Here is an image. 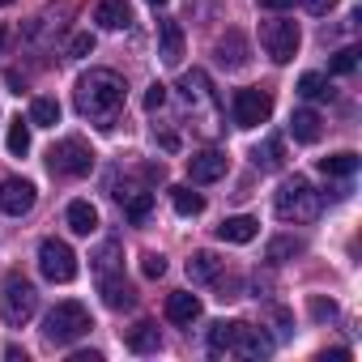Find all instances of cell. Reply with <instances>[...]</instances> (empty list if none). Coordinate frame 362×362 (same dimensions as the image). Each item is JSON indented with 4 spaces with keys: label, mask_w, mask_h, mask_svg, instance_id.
<instances>
[{
    "label": "cell",
    "mask_w": 362,
    "mask_h": 362,
    "mask_svg": "<svg viewBox=\"0 0 362 362\" xmlns=\"http://www.w3.org/2000/svg\"><path fill=\"white\" fill-rule=\"evenodd\" d=\"M124 94H128V86H124L119 73H111V69H90V73L77 81V111H81L90 124H98L103 132H111L115 119H119V111H124Z\"/></svg>",
    "instance_id": "1"
},
{
    "label": "cell",
    "mask_w": 362,
    "mask_h": 362,
    "mask_svg": "<svg viewBox=\"0 0 362 362\" xmlns=\"http://www.w3.org/2000/svg\"><path fill=\"white\" fill-rule=\"evenodd\" d=\"M273 209H277V218H281V222H315V218H320V209H324V197L307 184L303 175H294V179H286V184L277 188Z\"/></svg>",
    "instance_id": "2"
},
{
    "label": "cell",
    "mask_w": 362,
    "mask_h": 362,
    "mask_svg": "<svg viewBox=\"0 0 362 362\" xmlns=\"http://www.w3.org/2000/svg\"><path fill=\"white\" fill-rule=\"evenodd\" d=\"M35 311H39V290H35L30 277H22V273H5V277H0V315H5L9 328L30 324Z\"/></svg>",
    "instance_id": "3"
},
{
    "label": "cell",
    "mask_w": 362,
    "mask_h": 362,
    "mask_svg": "<svg viewBox=\"0 0 362 362\" xmlns=\"http://www.w3.org/2000/svg\"><path fill=\"white\" fill-rule=\"evenodd\" d=\"M90 328H94L90 311L69 298V303H56V307L47 311V320H43V341H47V345H73V341L86 337Z\"/></svg>",
    "instance_id": "4"
},
{
    "label": "cell",
    "mask_w": 362,
    "mask_h": 362,
    "mask_svg": "<svg viewBox=\"0 0 362 362\" xmlns=\"http://www.w3.org/2000/svg\"><path fill=\"white\" fill-rule=\"evenodd\" d=\"M47 166H52V175L81 179V175H90V170H94V153H90V145H86L81 136H64L60 145H52Z\"/></svg>",
    "instance_id": "5"
},
{
    "label": "cell",
    "mask_w": 362,
    "mask_h": 362,
    "mask_svg": "<svg viewBox=\"0 0 362 362\" xmlns=\"http://www.w3.org/2000/svg\"><path fill=\"white\" fill-rule=\"evenodd\" d=\"M39 273L56 286H69L77 277V256L64 239H43L39 243Z\"/></svg>",
    "instance_id": "6"
},
{
    "label": "cell",
    "mask_w": 362,
    "mask_h": 362,
    "mask_svg": "<svg viewBox=\"0 0 362 362\" xmlns=\"http://www.w3.org/2000/svg\"><path fill=\"white\" fill-rule=\"evenodd\" d=\"M269 115H273V94H269V90H256V86L235 90V98H230V119H235V128H256V124H264Z\"/></svg>",
    "instance_id": "7"
},
{
    "label": "cell",
    "mask_w": 362,
    "mask_h": 362,
    "mask_svg": "<svg viewBox=\"0 0 362 362\" xmlns=\"http://www.w3.org/2000/svg\"><path fill=\"white\" fill-rule=\"evenodd\" d=\"M260 43H264V52H269L277 64H290V60L298 56V43H303V35H298V22H286V18H277V22H264V30H260Z\"/></svg>",
    "instance_id": "8"
},
{
    "label": "cell",
    "mask_w": 362,
    "mask_h": 362,
    "mask_svg": "<svg viewBox=\"0 0 362 362\" xmlns=\"http://www.w3.org/2000/svg\"><path fill=\"white\" fill-rule=\"evenodd\" d=\"M30 209H35V184L30 179H5V184H0V214L22 218Z\"/></svg>",
    "instance_id": "9"
},
{
    "label": "cell",
    "mask_w": 362,
    "mask_h": 362,
    "mask_svg": "<svg viewBox=\"0 0 362 362\" xmlns=\"http://www.w3.org/2000/svg\"><path fill=\"white\" fill-rule=\"evenodd\" d=\"M98 294H103V303H107L111 311H128V307L136 303L132 286L124 281V269H107V273H98Z\"/></svg>",
    "instance_id": "10"
},
{
    "label": "cell",
    "mask_w": 362,
    "mask_h": 362,
    "mask_svg": "<svg viewBox=\"0 0 362 362\" xmlns=\"http://www.w3.org/2000/svg\"><path fill=\"white\" fill-rule=\"evenodd\" d=\"M188 175H192V184H218V179L226 175V153L218 149H201L188 158Z\"/></svg>",
    "instance_id": "11"
},
{
    "label": "cell",
    "mask_w": 362,
    "mask_h": 362,
    "mask_svg": "<svg viewBox=\"0 0 362 362\" xmlns=\"http://www.w3.org/2000/svg\"><path fill=\"white\" fill-rule=\"evenodd\" d=\"M230 354H243V358H269V354H273V341H269L260 328H252V324H235V345H230Z\"/></svg>",
    "instance_id": "12"
},
{
    "label": "cell",
    "mask_w": 362,
    "mask_h": 362,
    "mask_svg": "<svg viewBox=\"0 0 362 362\" xmlns=\"http://www.w3.org/2000/svg\"><path fill=\"white\" fill-rule=\"evenodd\" d=\"M158 56H162V64L184 60V30H179V22H170V18L158 22Z\"/></svg>",
    "instance_id": "13"
},
{
    "label": "cell",
    "mask_w": 362,
    "mask_h": 362,
    "mask_svg": "<svg viewBox=\"0 0 362 362\" xmlns=\"http://www.w3.org/2000/svg\"><path fill=\"white\" fill-rule=\"evenodd\" d=\"M179 94H184V103H188V107L218 103V98H214V86H209V73H205V69H192V73H184V77H179Z\"/></svg>",
    "instance_id": "14"
},
{
    "label": "cell",
    "mask_w": 362,
    "mask_h": 362,
    "mask_svg": "<svg viewBox=\"0 0 362 362\" xmlns=\"http://www.w3.org/2000/svg\"><path fill=\"white\" fill-rule=\"evenodd\" d=\"M94 22L103 30H124L132 22V9H128V0H98V9H94Z\"/></svg>",
    "instance_id": "15"
},
{
    "label": "cell",
    "mask_w": 362,
    "mask_h": 362,
    "mask_svg": "<svg viewBox=\"0 0 362 362\" xmlns=\"http://www.w3.org/2000/svg\"><path fill=\"white\" fill-rule=\"evenodd\" d=\"M256 230H260V222L247 218V214H239V218H226V222L218 226V239H222V243H252Z\"/></svg>",
    "instance_id": "16"
},
{
    "label": "cell",
    "mask_w": 362,
    "mask_h": 362,
    "mask_svg": "<svg viewBox=\"0 0 362 362\" xmlns=\"http://www.w3.org/2000/svg\"><path fill=\"white\" fill-rule=\"evenodd\" d=\"M166 320L170 324H192V320H201V298L197 294H170L166 298Z\"/></svg>",
    "instance_id": "17"
},
{
    "label": "cell",
    "mask_w": 362,
    "mask_h": 362,
    "mask_svg": "<svg viewBox=\"0 0 362 362\" xmlns=\"http://www.w3.org/2000/svg\"><path fill=\"white\" fill-rule=\"evenodd\" d=\"M170 205H175L179 218H201V214H205V197L192 192L188 184H175V188H170Z\"/></svg>",
    "instance_id": "18"
},
{
    "label": "cell",
    "mask_w": 362,
    "mask_h": 362,
    "mask_svg": "<svg viewBox=\"0 0 362 362\" xmlns=\"http://www.w3.org/2000/svg\"><path fill=\"white\" fill-rule=\"evenodd\" d=\"M124 341H128V349H136V354H153V349L162 345V337H158V324H153V320H141V324H132Z\"/></svg>",
    "instance_id": "19"
},
{
    "label": "cell",
    "mask_w": 362,
    "mask_h": 362,
    "mask_svg": "<svg viewBox=\"0 0 362 362\" xmlns=\"http://www.w3.org/2000/svg\"><path fill=\"white\" fill-rule=\"evenodd\" d=\"M290 132H294V141H303V145H315L324 128H320V115L303 107V111H294V115H290Z\"/></svg>",
    "instance_id": "20"
},
{
    "label": "cell",
    "mask_w": 362,
    "mask_h": 362,
    "mask_svg": "<svg viewBox=\"0 0 362 362\" xmlns=\"http://www.w3.org/2000/svg\"><path fill=\"white\" fill-rule=\"evenodd\" d=\"M119 201H124V218H128L132 226H145V222H149V214H153V192H124Z\"/></svg>",
    "instance_id": "21"
},
{
    "label": "cell",
    "mask_w": 362,
    "mask_h": 362,
    "mask_svg": "<svg viewBox=\"0 0 362 362\" xmlns=\"http://www.w3.org/2000/svg\"><path fill=\"white\" fill-rule=\"evenodd\" d=\"M69 230L73 235H94L98 230V209L90 201H73L69 205Z\"/></svg>",
    "instance_id": "22"
},
{
    "label": "cell",
    "mask_w": 362,
    "mask_h": 362,
    "mask_svg": "<svg viewBox=\"0 0 362 362\" xmlns=\"http://www.w3.org/2000/svg\"><path fill=\"white\" fill-rule=\"evenodd\" d=\"M218 273H222V260H218L214 252H197V256L188 260V277H192L197 286H209V281H218Z\"/></svg>",
    "instance_id": "23"
},
{
    "label": "cell",
    "mask_w": 362,
    "mask_h": 362,
    "mask_svg": "<svg viewBox=\"0 0 362 362\" xmlns=\"http://www.w3.org/2000/svg\"><path fill=\"white\" fill-rule=\"evenodd\" d=\"M252 162H256L260 170H281V162H286V145H281V136H269L264 145H256V149H252Z\"/></svg>",
    "instance_id": "24"
},
{
    "label": "cell",
    "mask_w": 362,
    "mask_h": 362,
    "mask_svg": "<svg viewBox=\"0 0 362 362\" xmlns=\"http://www.w3.org/2000/svg\"><path fill=\"white\" fill-rule=\"evenodd\" d=\"M218 60L226 64V69H243L247 64V43H243V35H226L222 43H218Z\"/></svg>",
    "instance_id": "25"
},
{
    "label": "cell",
    "mask_w": 362,
    "mask_h": 362,
    "mask_svg": "<svg viewBox=\"0 0 362 362\" xmlns=\"http://www.w3.org/2000/svg\"><path fill=\"white\" fill-rule=\"evenodd\" d=\"M209 354L214 358H222V354H230V345H235V320H218V324H209Z\"/></svg>",
    "instance_id": "26"
},
{
    "label": "cell",
    "mask_w": 362,
    "mask_h": 362,
    "mask_svg": "<svg viewBox=\"0 0 362 362\" xmlns=\"http://www.w3.org/2000/svg\"><path fill=\"white\" fill-rule=\"evenodd\" d=\"M303 252H307V243H303V239H290V235H281V239H273V243H269L264 260H273V264H286V260H294V256H303Z\"/></svg>",
    "instance_id": "27"
},
{
    "label": "cell",
    "mask_w": 362,
    "mask_h": 362,
    "mask_svg": "<svg viewBox=\"0 0 362 362\" xmlns=\"http://www.w3.org/2000/svg\"><path fill=\"white\" fill-rule=\"evenodd\" d=\"M298 94L311 98V103H324V98H332V86H328L324 73H303L298 77Z\"/></svg>",
    "instance_id": "28"
},
{
    "label": "cell",
    "mask_w": 362,
    "mask_h": 362,
    "mask_svg": "<svg viewBox=\"0 0 362 362\" xmlns=\"http://www.w3.org/2000/svg\"><path fill=\"white\" fill-rule=\"evenodd\" d=\"M30 124L35 128H56L60 124V103L56 98H35L30 103Z\"/></svg>",
    "instance_id": "29"
},
{
    "label": "cell",
    "mask_w": 362,
    "mask_h": 362,
    "mask_svg": "<svg viewBox=\"0 0 362 362\" xmlns=\"http://www.w3.org/2000/svg\"><path fill=\"white\" fill-rule=\"evenodd\" d=\"M320 170L324 175H337V179H349L354 170H358V153H328V158H320Z\"/></svg>",
    "instance_id": "30"
},
{
    "label": "cell",
    "mask_w": 362,
    "mask_h": 362,
    "mask_svg": "<svg viewBox=\"0 0 362 362\" xmlns=\"http://www.w3.org/2000/svg\"><path fill=\"white\" fill-rule=\"evenodd\" d=\"M90 260H94V273L124 269V260H119V239H103V243H98V252H94Z\"/></svg>",
    "instance_id": "31"
},
{
    "label": "cell",
    "mask_w": 362,
    "mask_h": 362,
    "mask_svg": "<svg viewBox=\"0 0 362 362\" xmlns=\"http://www.w3.org/2000/svg\"><path fill=\"white\" fill-rule=\"evenodd\" d=\"M26 149H30V124L13 119V124H9V153H18V158H22Z\"/></svg>",
    "instance_id": "32"
},
{
    "label": "cell",
    "mask_w": 362,
    "mask_h": 362,
    "mask_svg": "<svg viewBox=\"0 0 362 362\" xmlns=\"http://www.w3.org/2000/svg\"><path fill=\"white\" fill-rule=\"evenodd\" d=\"M328 69H332L337 77H345V73H354V69H358V52H354V47H341V52L332 56V64H328Z\"/></svg>",
    "instance_id": "33"
},
{
    "label": "cell",
    "mask_w": 362,
    "mask_h": 362,
    "mask_svg": "<svg viewBox=\"0 0 362 362\" xmlns=\"http://www.w3.org/2000/svg\"><path fill=\"white\" fill-rule=\"evenodd\" d=\"M307 307H311V315H315V320H337V303H332V298L311 294V303H307Z\"/></svg>",
    "instance_id": "34"
},
{
    "label": "cell",
    "mask_w": 362,
    "mask_h": 362,
    "mask_svg": "<svg viewBox=\"0 0 362 362\" xmlns=\"http://www.w3.org/2000/svg\"><path fill=\"white\" fill-rule=\"evenodd\" d=\"M141 273H145V277H162V273H166V260H162L158 252H145V256H141Z\"/></svg>",
    "instance_id": "35"
},
{
    "label": "cell",
    "mask_w": 362,
    "mask_h": 362,
    "mask_svg": "<svg viewBox=\"0 0 362 362\" xmlns=\"http://www.w3.org/2000/svg\"><path fill=\"white\" fill-rule=\"evenodd\" d=\"M90 52H94V35H73L69 56H73V60H81V56H90Z\"/></svg>",
    "instance_id": "36"
},
{
    "label": "cell",
    "mask_w": 362,
    "mask_h": 362,
    "mask_svg": "<svg viewBox=\"0 0 362 362\" xmlns=\"http://www.w3.org/2000/svg\"><path fill=\"white\" fill-rule=\"evenodd\" d=\"M162 103H166V86H162V81H153V86L145 90V111H158Z\"/></svg>",
    "instance_id": "37"
},
{
    "label": "cell",
    "mask_w": 362,
    "mask_h": 362,
    "mask_svg": "<svg viewBox=\"0 0 362 362\" xmlns=\"http://www.w3.org/2000/svg\"><path fill=\"white\" fill-rule=\"evenodd\" d=\"M256 5H260V9H273V13H281V9H290V5H294V0H256Z\"/></svg>",
    "instance_id": "38"
},
{
    "label": "cell",
    "mask_w": 362,
    "mask_h": 362,
    "mask_svg": "<svg viewBox=\"0 0 362 362\" xmlns=\"http://www.w3.org/2000/svg\"><path fill=\"white\" fill-rule=\"evenodd\" d=\"M332 5H337V0H307V9H311V13H328Z\"/></svg>",
    "instance_id": "39"
},
{
    "label": "cell",
    "mask_w": 362,
    "mask_h": 362,
    "mask_svg": "<svg viewBox=\"0 0 362 362\" xmlns=\"http://www.w3.org/2000/svg\"><path fill=\"white\" fill-rule=\"evenodd\" d=\"M5 358H9V362H26V354H22L18 345H9V349H5Z\"/></svg>",
    "instance_id": "40"
},
{
    "label": "cell",
    "mask_w": 362,
    "mask_h": 362,
    "mask_svg": "<svg viewBox=\"0 0 362 362\" xmlns=\"http://www.w3.org/2000/svg\"><path fill=\"white\" fill-rule=\"evenodd\" d=\"M5 43H9V30H5V26H0V52H5Z\"/></svg>",
    "instance_id": "41"
},
{
    "label": "cell",
    "mask_w": 362,
    "mask_h": 362,
    "mask_svg": "<svg viewBox=\"0 0 362 362\" xmlns=\"http://www.w3.org/2000/svg\"><path fill=\"white\" fill-rule=\"evenodd\" d=\"M149 5H153V9H162V5H166V0H149Z\"/></svg>",
    "instance_id": "42"
},
{
    "label": "cell",
    "mask_w": 362,
    "mask_h": 362,
    "mask_svg": "<svg viewBox=\"0 0 362 362\" xmlns=\"http://www.w3.org/2000/svg\"><path fill=\"white\" fill-rule=\"evenodd\" d=\"M0 5H13V0H0Z\"/></svg>",
    "instance_id": "43"
}]
</instances>
